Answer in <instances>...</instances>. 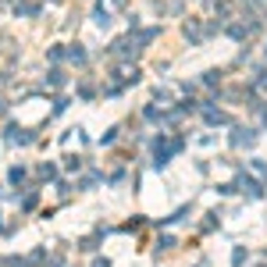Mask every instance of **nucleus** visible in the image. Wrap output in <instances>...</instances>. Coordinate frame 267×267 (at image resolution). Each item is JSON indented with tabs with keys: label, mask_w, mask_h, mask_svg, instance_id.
Listing matches in <instances>:
<instances>
[{
	"label": "nucleus",
	"mask_w": 267,
	"mask_h": 267,
	"mask_svg": "<svg viewBox=\"0 0 267 267\" xmlns=\"http://www.w3.org/2000/svg\"><path fill=\"white\" fill-rule=\"evenodd\" d=\"M239 189H242L250 200H260V196H264V186H260L257 178H250V175H242V178H239Z\"/></svg>",
	"instance_id": "nucleus-1"
},
{
	"label": "nucleus",
	"mask_w": 267,
	"mask_h": 267,
	"mask_svg": "<svg viewBox=\"0 0 267 267\" xmlns=\"http://www.w3.org/2000/svg\"><path fill=\"white\" fill-rule=\"evenodd\" d=\"M253 142H257V132L253 129H235V135H232V146H239V150L242 146H253Z\"/></svg>",
	"instance_id": "nucleus-2"
},
{
	"label": "nucleus",
	"mask_w": 267,
	"mask_h": 267,
	"mask_svg": "<svg viewBox=\"0 0 267 267\" xmlns=\"http://www.w3.org/2000/svg\"><path fill=\"white\" fill-rule=\"evenodd\" d=\"M32 139H36L32 132H22V129H14V125L7 129V142H22V146H25V142H32Z\"/></svg>",
	"instance_id": "nucleus-3"
},
{
	"label": "nucleus",
	"mask_w": 267,
	"mask_h": 267,
	"mask_svg": "<svg viewBox=\"0 0 267 267\" xmlns=\"http://www.w3.org/2000/svg\"><path fill=\"white\" fill-rule=\"evenodd\" d=\"M65 57L71 61V65H86V50H82L78 43H71V47H68V50H65Z\"/></svg>",
	"instance_id": "nucleus-4"
},
{
	"label": "nucleus",
	"mask_w": 267,
	"mask_h": 267,
	"mask_svg": "<svg viewBox=\"0 0 267 267\" xmlns=\"http://www.w3.org/2000/svg\"><path fill=\"white\" fill-rule=\"evenodd\" d=\"M203 118H207L210 125H228V114H224V111H214V107H207Z\"/></svg>",
	"instance_id": "nucleus-5"
},
{
	"label": "nucleus",
	"mask_w": 267,
	"mask_h": 267,
	"mask_svg": "<svg viewBox=\"0 0 267 267\" xmlns=\"http://www.w3.org/2000/svg\"><path fill=\"white\" fill-rule=\"evenodd\" d=\"M93 22H96V25H100V29H107V25H111V11H107V7H104V4H100V7H96V11H93Z\"/></svg>",
	"instance_id": "nucleus-6"
},
{
	"label": "nucleus",
	"mask_w": 267,
	"mask_h": 267,
	"mask_svg": "<svg viewBox=\"0 0 267 267\" xmlns=\"http://www.w3.org/2000/svg\"><path fill=\"white\" fill-rule=\"evenodd\" d=\"M182 32H186L193 43H200V39H203V32H200V25H196V22H186V25H182Z\"/></svg>",
	"instance_id": "nucleus-7"
},
{
	"label": "nucleus",
	"mask_w": 267,
	"mask_h": 267,
	"mask_svg": "<svg viewBox=\"0 0 267 267\" xmlns=\"http://www.w3.org/2000/svg\"><path fill=\"white\" fill-rule=\"evenodd\" d=\"M14 11H18V14H39V4H32V0H22V4H14Z\"/></svg>",
	"instance_id": "nucleus-8"
},
{
	"label": "nucleus",
	"mask_w": 267,
	"mask_h": 267,
	"mask_svg": "<svg viewBox=\"0 0 267 267\" xmlns=\"http://www.w3.org/2000/svg\"><path fill=\"white\" fill-rule=\"evenodd\" d=\"M242 264H246V250L235 246V253H232V267H242Z\"/></svg>",
	"instance_id": "nucleus-9"
},
{
	"label": "nucleus",
	"mask_w": 267,
	"mask_h": 267,
	"mask_svg": "<svg viewBox=\"0 0 267 267\" xmlns=\"http://www.w3.org/2000/svg\"><path fill=\"white\" fill-rule=\"evenodd\" d=\"M54 175H57V168H54V164H39V178H47V182H50Z\"/></svg>",
	"instance_id": "nucleus-10"
},
{
	"label": "nucleus",
	"mask_w": 267,
	"mask_h": 267,
	"mask_svg": "<svg viewBox=\"0 0 267 267\" xmlns=\"http://www.w3.org/2000/svg\"><path fill=\"white\" fill-rule=\"evenodd\" d=\"M253 89H257V93H267V71H260V75H257V82H253Z\"/></svg>",
	"instance_id": "nucleus-11"
},
{
	"label": "nucleus",
	"mask_w": 267,
	"mask_h": 267,
	"mask_svg": "<svg viewBox=\"0 0 267 267\" xmlns=\"http://www.w3.org/2000/svg\"><path fill=\"white\" fill-rule=\"evenodd\" d=\"M50 86H65V71H61V68L50 71Z\"/></svg>",
	"instance_id": "nucleus-12"
},
{
	"label": "nucleus",
	"mask_w": 267,
	"mask_h": 267,
	"mask_svg": "<svg viewBox=\"0 0 267 267\" xmlns=\"http://www.w3.org/2000/svg\"><path fill=\"white\" fill-rule=\"evenodd\" d=\"M157 250H175V239H171V235H160V242H157Z\"/></svg>",
	"instance_id": "nucleus-13"
},
{
	"label": "nucleus",
	"mask_w": 267,
	"mask_h": 267,
	"mask_svg": "<svg viewBox=\"0 0 267 267\" xmlns=\"http://www.w3.org/2000/svg\"><path fill=\"white\" fill-rule=\"evenodd\" d=\"M11 182H14V186L25 182V171H22V168H11Z\"/></svg>",
	"instance_id": "nucleus-14"
},
{
	"label": "nucleus",
	"mask_w": 267,
	"mask_h": 267,
	"mask_svg": "<svg viewBox=\"0 0 267 267\" xmlns=\"http://www.w3.org/2000/svg\"><path fill=\"white\" fill-rule=\"evenodd\" d=\"M253 171H257L260 178H267V164H260V160H253Z\"/></svg>",
	"instance_id": "nucleus-15"
},
{
	"label": "nucleus",
	"mask_w": 267,
	"mask_h": 267,
	"mask_svg": "<svg viewBox=\"0 0 267 267\" xmlns=\"http://www.w3.org/2000/svg\"><path fill=\"white\" fill-rule=\"evenodd\" d=\"M93 267H111V264L107 260H93Z\"/></svg>",
	"instance_id": "nucleus-16"
},
{
	"label": "nucleus",
	"mask_w": 267,
	"mask_h": 267,
	"mask_svg": "<svg viewBox=\"0 0 267 267\" xmlns=\"http://www.w3.org/2000/svg\"><path fill=\"white\" fill-rule=\"evenodd\" d=\"M111 4H114V7H125V4H129V0H111Z\"/></svg>",
	"instance_id": "nucleus-17"
},
{
	"label": "nucleus",
	"mask_w": 267,
	"mask_h": 267,
	"mask_svg": "<svg viewBox=\"0 0 267 267\" xmlns=\"http://www.w3.org/2000/svg\"><path fill=\"white\" fill-rule=\"evenodd\" d=\"M54 4H61V0H54Z\"/></svg>",
	"instance_id": "nucleus-18"
},
{
	"label": "nucleus",
	"mask_w": 267,
	"mask_h": 267,
	"mask_svg": "<svg viewBox=\"0 0 267 267\" xmlns=\"http://www.w3.org/2000/svg\"><path fill=\"white\" fill-rule=\"evenodd\" d=\"M264 267H267V264H264Z\"/></svg>",
	"instance_id": "nucleus-19"
}]
</instances>
